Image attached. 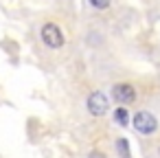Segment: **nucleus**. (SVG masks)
Masks as SVG:
<instances>
[{
	"label": "nucleus",
	"mask_w": 160,
	"mask_h": 158,
	"mask_svg": "<svg viewBox=\"0 0 160 158\" xmlns=\"http://www.w3.org/2000/svg\"><path fill=\"white\" fill-rule=\"evenodd\" d=\"M114 119H116V123L118 125H127V110L125 108H116V112H114Z\"/></svg>",
	"instance_id": "nucleus-5"
},
{
	"label": "nucleus",
	"mask_w": 160,
	"mask_h": 158,
	"mask_svg": "<svg viewBox=\"0 0 160 158\" xmlns=\"http://www.w3.org/2000/svg\"><path fill=\"white\" fill-rule=\"evenodd\" d=\"M112 97H114L116 103H121V105H129V103H134L136 92H134V88H132L129 84H116V86L112 88Z\"/></svg>",
	"instance_id": "nucleus-3"
},
{
	"label": "nucleus",
	"mask_w": 160,
	"mask_h": 158,
	"mask_svg": "<svg viewBox=\"0 0 160 158\" xmlns=\"http://www.w3.org/2000/svg\"><path fill=\"white\" fill-rule=\"evenodd\" d=\"M42 40H44L46 46H51V48H59V46L64 44V33H62V29H59L57 24L48 22V24L42 27Z\"/></svg>",
	"instance_id": "nucleus-2"
},
{
	"label": "nucleus",
	"mask_w": 160,
	"mask_h": 158,
	"mask_svg": "<svg viewBox=\"0 0 160 158\" xmlns=\"http://www.w3.org/2000/svg\"><path fill=\"white\" fill-rule=\"evenodd\" d=\"M90 5L97 7V9H108L112 5V0H90Z\"/></svg>",
	"instance_id": "nucleus-6"
},
{
	"label": "nucleus",
	"mask_w": 160,
	"mask_h": 158,
	"mask_svg": "<svg viewBox=\"0 0 160 158\" xmlns=\"http://www.w3.org/2000/svg\"><path fill=\"white\" fill-rule=\"evenodd\" d=\"M88 110H90V114H94V116H103L105 112H108V97L103 94V92H92L90 97H88Z\"/></svg>",
	"instance_id": "nucleus-4"
},
{
	"label": "nucleus",
	"mask_w": 160,
	"mask_h": 158,
	"mask_svg": "<svg viewBox=\"0 0 160 158\" xmlns=\"http://www.w3.org/2000/svg\"><path fill=\"white\" fill-rule=\"evenodd\" d=\"M90 158H105V156H103L101 151H92V154H90Z\"/></svg>",
	"instance_id": "nucleus-7"
},
{
	"label": "nucleus",
	"mask_w": 160,
	"mask_h": 158,
	"mask_svg": "<svg viewBox=\"0 0 160 158\" xmlns=\"http://www.w3.org/2000/svg\"><path fill=\"white\" fill-rule=\"evenodd\" d=\"M156 127H158V121H156V116L151 112L140 110V112L134 114V130L136 132H140V134H153Z\"/></svg>",
	"instance_id": "nucleus-1"
}]
</instances>
